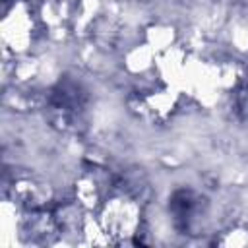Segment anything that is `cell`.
I'll list each match as a JSON object with an SVG mask.
<instances>
[{"label": "cell", "mask_w": 248, "mask_h": 248, "mask_svg": "<svg viewBox=\"0 0 248 248\" xmlns=\"http://www.w3.org/2000/svg\"><path fill=\"white\" fill-rule=\"evenodd\" d=\"M169 209L172 213V219H174V225L182 231H186L192 223V215L196 213V200H194V194L190 190H176L170 198V203H169Z\"/></svg>", "instance_id": "6da1fadb"}]
</instances>
